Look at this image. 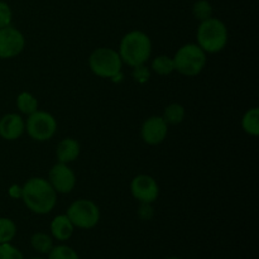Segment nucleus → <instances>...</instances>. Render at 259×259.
I'll return each instance as SVG.
<instances>
[{
    "label": "nucleus",
    "instance_id": "obj_1",
    "mask_svg": "<svg viewBox=\"0 0 259 259\" xmlns=\"http://www.w3.org/2000/svg\"><path fill=\"white\" fill-rule=\"evenodd\" d=\"M57 195L47 179L32 177L23 185V195L20 200L33 214L46 215L55 209Z\"/></svg>",
    "mask_w": 259,
    "mask_h": 259
},
{
    "label": "nucleus",
    "instance_id": "obj_2",
    "mask_svg": "<svg viewBox=\"0 0 259 259\" xmlns=\"http://www.w3.org/2000/svg\"><path fill=\"white\" fill-rule=\"evenodd\" d=\"M118 52L123 63L131 67L144 65L151 58L152 40L142 30H131L121 38Z\"/></svg>",
    "mask_w": 259,
    "mask_h": 259
},
{
    "label": "nucleus",
    "instance_id": "obj_3",
    "mask_svg": "<svg viewBox=\"0 0 259 259\" xmlns=\"http://www.w3.org/2000/svg\"><path fill=\"white\" fill-rule=\"evenodd\" d=\"M196 40L205 53L214 55L222 52L227 47L229 32L224 22L211 17L204 22H200L196 32Z\"/></svg>",
    "mask_w": 259,
    "mask_h": 259
},
{
    "label": "nucleus",
    "instance_id": "obj_4",
    "mask_svg": "<svg viewBox=\"0 0 259 259\" xmlns=\"http://www.w3.org/2000/svg\"><path fill=\"white\" fill-rule=\"evenodd\" d=\"M206 55L197 43H186L180 47L172 57L175 71L187 77L200 75L206 66Z\"/></svg>",
    "mask_w": 259,
    "mask_h": 259
},
{
    "label": "nucleus",
    "instance_id": "obj_5",
    "mask_svg": "<svg viewBox=\"0 0 259 259\" xmlns=\"http://www.w3.org/2000/svg\"><path fill=\"white\" fill-rule=\"evenodd\" d=\"M89 67L98 77L111 78L121 72L123 61L118 51L109 47H99L91 52L89 57Z\"/></svg>",
    "mask_w": 259,
    "mask_h": 259
},
{
    "label": "nucleus",
    "instance_id": "obj_6",
    "mask_svg": "<svg viewBox=\"0 0 259 259\" xmlns=\"http://www.w3.org/2000/svg\"><path fill=\"white\" fill-rule=\"evenodd\" d=\"M66 215L73 227L78 229H93L100 222V209L93 200L78 199L68 206Z\"/></svg>",
    "mask_w": 259,
    "mask_h": 259
},
{
    "label": "nucleus",
    "instance_id": "obj_7",
    "mask_svg": "<svg viewBox=\"0 0 259 259\" xmlns=\"http://www.w3.org/2000/svg\"><path fill=\"white\" fill-rule=\"evenodd\" d=\"M25 132L28 136L37 142H47L52 139L57 132V121L52 114L43 110L28 115L25 121Z\"/></svg>",
    "mask_w": 259,
    "mask_h": 259
},
{
    "label": "nucleus",
    "instance_id": "obj_8",
    "mask_svg": "<svg viewBox=\"0 0 259 259\" xmlns=\"http://www.w3.org/2000/svg\"><path fill=\"white\" fill-rule=\"evenodd\" d=\"M25 48V37L13 25L0 28V58L9 60L19 56Z\"/></svg>",
    "mask_w": 259,
    "mask_h": 259
},
{
    "label": "nucleus",
    "instance_id": "obj_9",
    "mask_svg": "<svg viewBox=\"0 0 259 259\" xmlns=\"http://www.w3.org/2000/svg\"><path fill=\"white\" fill-rule=\"evenodd\" d=\"M48 182L57 194H70L76 186V175L68 164L57 162L48 172Z\"/></svg>",
    "mask_w": 259,
    "mask_h": 259
},
{
    "label": "nucleus",
    "instance_id": "obj_10",
    "mask_svg": "<svg viewBox=\"0 0 259 259\" xmlns=\"http://www.w3.org/2000/svg\"><path fill=\"white\" fill-rule=\"evenodd\" d=\"M131 192L138 202L153 204L159 196V186L149 175H137L131 182Z\"/></svg>",
    "mask_w": 259,
    "mask_h": 259
},
{
    "label": "nucleus",
    "instance_id": "obj_11",
    "mask_svg": "<svg viewBox=\"0 0 259 259\" xmlns=\"http://www.w3.org/2000/svg\"><path fill=\"white\" fill-rule=\"evenodd\" d=\"M168 134V124L162 116L153 115L143 121L141 128V137L148 146H158L163 143Z\"/></svg>",
    "mask_w": 259,
    "mask_h": 259
},
{
    "label": "nucleus",
    "instance_id": "obj_12",
    "mask_svg": "<svg viewBox=\"0 0 259 259\" xmlns=\"http://www.w3.org/2000/svg\"><path fill=\"white\" fill-rule=\"evenodd\" d=\"M25 132V121L19 114H5L0 119V137L5 141H17Z\"/></svg>",
    "mask_w": 259,
    "mask_h": 259
},
{
    "label": "nucleus",
    "instance_id": "obj_13",
    "mask_svg": "<svg viewBox=\"0 0 259 259\" xmlns=\"http://www.w3.org/2000/svg\"><path fill=\"white\" fill-rule=\"evenodd\" d=\"M81 153V146L75 138H63L56 147V157L61 163L70 164L78 158Z\"/></svg>",
    "mask_w": 259,
    "mask_h": 259
},
{
    "label": "nucleus",
    "instance_id": "obj_14",
    "mask_svg": "<svg viewBox=\"0 0 259 259\" xmlns=\"http://www.w3.org/2000/svg\"><path fill=\"white\" fill-rule=\"evenodd\" d=\"M51 234L58 242H66L72 237L75 227L66 214H60L51 222Z\"/></svg>",
    "mask_w": 259,
    "mask_h": 259
},
{
    "label": "nucleus",
    "instance_id": "obj_15",
    "mask_svg": "<svg viewBox=\"0 0 259 259\" xmlns=\"http://www.w3.org/2000/svg\"><path fill=\"white\" fill-rule=\"evenodd\" d=\"M242 128L247 134L258 137L259 134V109L250 108L244 113L242 118Z\"/></svg>",
    "mask_w": 259,
    "mask_h": 259
},
{
    "label": "nucleus",
    "instance_id": "obj_16",
    "mask_svg": "<svg viewBox=\"0 0 259 259\" xmlns=\"http://www.w3.org/2000/svg\"><path fill=\"white\" fill-rule=\"evenodd\" d=\"M38 106L39 104H38L37 98L28 91H22L17 96V108L24 115H30V114L35 113L38 110Z\"/></svg>",
    "mask_w": 259,
    "mask_h": 259
},
{
    "label": "nucleus",
    "instance_id": "obj_17",
    "mask_svg": "<svg viewBox=\"0 0 259 259\" xmlns=\"http://www.w3.org/2000/svg\"><path fill=\"white\" fill-rule=\"evenodd\" d=\"M185 116H186V110L184 106L179 103H172L164 108L162 118L168 125H177L184 121Z\"/></svg>",
    "mask_w": 259,
    "mask_h": 259
},
{
    "label": "nucleus",
    "instance_id": "obj_18",
    "mask_svg": "<svg viewBox=\"0 0 259 259\" xmlns=\"http://www.w3.org/2000/svg\"><path fill=\"white\" fill-rule=\"evenodd\" d=\"M151 70L159 76H168L175 72L174 58L167 55H159L153 58L151 63Z\"/></svg>",
    "mask_w": 259,
    "mask_h": 259
},
{
    "label": "nucleus",
    "instance_id": "obj_19",
    "mask_svg": "<svg viewBox=\"0 0 259 259\" xmlns=\"http://www.w3.org/2000/svg\"><path fill=\"white\" fill-rule=\"evenodd\" d=\"M30 245L35 252L40 254H48L53 248V238L47 233L37 232L30 238Z\"/></svg>",
    "mask_w": 259,
    "mask_h": 259
},
{
    "label": "nucleus",
    "instance_id": "obj_20",
    "mask_svg": "<svg viewBox=\"0 0 259 259\" xmlns=\"http://www.w3.org/2000/svg\"><path fill=\"white\" fill-rule=\"evenodd\" d=\"M17 235V224L9 218H0V244L10 243Z\"/></svg>",
    "mask_w": 259,
    "mask_h": 259
},
{
    "label": "nucleus",
    "instance_id": "obj_21",
    "mask_svg": "<svg viewBox=\"0 0 259 259\" xmlns=\"http://www.w3.org/2000/svg\"><path fill=\"white\" fill-rule=\"evenodd\" d=\"M212 12H214L212 5L207 0H197L192 5V14H194L195 19L199 22H204V20L211 18Z\"/></svg>",
    "mask_w": 259,
    "mask_h": 259
},
{
    "label": "nucleus",
    "instance_id": "obj_22",
    "mask_svg": "<svg viewBox=\"0 0 259 259\" xmlns=\"http://www.w3.org/2000/svg\"><path fill=\"white\" fill-rule=\"evenodd\" d=\"M48 259H80L77 252L68 245H53Z\"/></svg>",
    "mask_w": 259,
    "mask_h": 259
},
{
    "label": "nucleus",
    "instance_id": "obj_23",
    "mask_svg": "<svg viewBox=\"0 0 259 259\" xmlns=\"http://www.w3.org/2000/svg\"><path fill=\"white\" fill-rule=\"evenodd\" d=\"M132 68H133V71H132V77H133V80L137 83L144 85V83L148 82L149 78H151V70H149V67H147L146 63Z\"/></svg>",
    "mask_w": 259,
    "mask_h": 259
},
{
    "label": "nucleus",
    "instance_id": "obj_24",
    "mask_svg": "<svg viewBox=\"0 0 259 259\" xmlns=\"http://www.w3.org/2000/svg\"><path fill=\"white\" fill-rule=\"evenodd\" d=\"M0 259H24L23 253L10 243L0 244Z\"/></svg>",
    "mask_w": 259,
    "mask_h": 259
},
{
    "label": "nucleus",
    "instance_id": "obj_25",
    "mask_svg": "<svg viewBox=\"0 0 259 259\" xmlns=\"http://www.w3.org/2000/svg\"><path fill=\"white\" fill-rule=\"evenodd\" d=\"M12 18L13 13L10 7L5 2L0 0V28L12 25Z\"/></svg>",
    "mask_w": 259,
    "mask_h": 259
},
{
    "label": "nucleus",
    "instance_id": "obj_26",
    "mask_svg": "<svg viewBox=\"0 0 259 259\" xmlns=\"http://www.w3.org/2000/svg\"><path fill=\"white\" fill-rule=\"evenodd\" d=\"M154 215V210L152 204H146V202H139V209H138V217L141 220H151Z\"/></svg>",
    "mask_w": 259,
    "mask_h": 259
},
{
    "label": "nucleus",
    "instance_id": "obj_27",
    "mask_svg": "<svg viewBox=\"0 0 259 259\" xmlns=\"http://www.w3.org/2000/svg\"><path fill=\"white\" fill-rule=\"evenodd\" d=\"M8 195H9V196L14 200L22 199L23 186H20V185H18V184H13L12 186L8 189Z\"/></svg>",
    "mask_w": 259,
    "mask_h": 259
},
{
    "label": "nucleus",
    "instance_id": "obj_28",
    "mask_svg": "<svg viewBox=\"0 0 259 259\" xmlns=\"http://www.w3.org/2000/svg\"><path fill=\"white\" fill-rule=\"evenodd\" d=\"M167 259H181V258H179V257H169V258H167Z\"/></svg>",
    "mask_w": 259,
    "mask_h": 259
},
{
    "label": "nucleus",
    "instance_id": "obj_29",
    "mask_svg": "<svg viewBox=\"0 0 259 259\" xmlns=\"http://www.w3.org/2000/svg\"><path fill=\"white\" fill-rule=\"evenodd\" d=\"M30 259H45V258H40V257H35V258H30Z\"/></svg>",
    "mask_w": 259,
    "mask_h": 259
}]
</instances>
